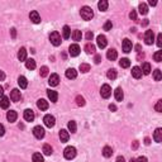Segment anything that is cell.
Masks as SVG:
<instances>
[{"label":"cell","mask_w":162,"mask_h":162,"mask_svg":"<svg viewBox=\"0 0 162 162\" xmlns=\"http://www.w3.org/2000/svg\"><path fill=\"white\" fill-rule=\"evenodd\" d=\"M80 15L84 20H91L94 17V11L90 7H82L80 10Z\"/></svg>","instance_id":"1"},{"label":"cell","mask_w":162,"mask_h":162,"mask_svg":"<svg viewBox=\"0 0 162 162\" xmlns=\"http://www.w3.org/2000/svg\"><path fill=\"white\" fill-rule=\"evenodd\" d=\"M63 156H65V158H66V160H72V158H75V156H76V148H75V147H72V146L66 147V148H65V151H63Z\"/></svg>","instance_id":"2"},{"label":"cell","mask_w":162,"mask_h":162,"mask_svg":"<svg viewBox=\"0 0 162 162\" xmlns=\"http://www.w3.org/2000/svg\"><path fill=\"white\" fill-rule=\"evenodd\" d=\"M49 41H51V43L53 46H60L61 45V36L58 32H52L51 34H49Z\"/></svg>","instance_id":"3"},{"label":"cell","mask_w":162,"mask_h":162,"mask_svg":"<svg viewBox=\"0 0 162 162\" xmlns=\"http://www.w3.org/2000/svg\"><path fill=\"white\" fill-rule=\"evenodd\" d=\"M153 41H155V33H153V31H146V33H144V42H146V45H148V46L153 45Z\"/></svg>","instance_id":"4"},{"label":"cell","mask_w":162,"mask_h":162,"mask_svg":"<svg viewBox=\"0 0 162 162\" xmlns=\"http://www.w3.org/2000/svg\"><path fill=\"white\" fill-rule=\"evenodd\" d=\"M43 122H45V125L48 127V128H52V127H55V124H56L55 117L51 115V114H47V115L43 118Z\"/></svg>","instance_id":"5"},{"label":"cell","mask_w":162,"mask_h":162,"mask_svg":"<svg viewBox=\"0 0 162 162\" xmlns=\"http://www.w3.org/2000/svg\"><path fill=\"white\" fill-rule=\"evenodd\" d=\"M100 94H101V96L104 99H108L109 96L111 95V87L109 86L108 84H104L101 86V90H100Z\"/></svg>","instance_id":"6"},{"label":"cell","mask_w":162,"mask_h":162,"mask_svg":"<svg viewBox=\"0 0 162 162\" xmlns=\"http://www.w3.org/2000/svg\"><path fill=\"white\" fill-rule=\"evenodd\" d=\"M122 47H123V52L129 53V52L132 51V48H133L132 41H129L128 38H124V39H123V42H122Z\"/></svg>","instance_id":"7"},{"label":"cell","mask_w":162,"mask_h":162,"mask_svg":"<svg viewBox=\"0 0 162 162\" xmlns=\"http://www.w3.org/2000/svg\"><path fill=\"white\" fill-rule=\"evenodd\" d=\"M33 134L34 137L38 138V139H42L43 137H45V129H43V127L41 125H37L33 128Z\"/></svg>","instance_id":"8"},{"label":"cell","mask_w":162,"mask_h":162,"mask_svg":"<svg viewBox=\"0 0 162 162\" xmlns=\"http://www.w3.org/2000/svg\"><path fill=\"white\" fill-rule=\"evenodd\" d=\"M69 53L71 57H76V56H79L80 55V46L79 45H71L69 47Z\"/></svg>","instance_id":"9"},{"label":"cell","mask_w":162,"mask_h":162,"mask_svg":"<svg viewBox=\"0 0 162 162\" xmlns=\"http://www.w3.org/2000/svg\"><path fill=\"white\" fill-rule=\"evenodd\" d=\"M96 42H98V47H99V48H105V47H107V45H108L107 37L103 36V34L98 36V38H96Z\"/></svg>","instance_id":"10"},{"label":"cell","mask_w":162,"mask_h":162,"mask_svg":"<svg viewBox=\"0 0 162 162\" xmlns=\"http://www.w3.org/2000/svg\"><path fill=\"white\" fill-rule=\"evenodd\" d=\"M23 117H24V119L27 120V122H33L34 120V111L32 110V109H25Z\"/></svg>","instance_id":"11"},{"label":"cell","mask_w":162,"mask_h":162,"mask_svg":"<svg viewBox=\"0 0 162 162\" xmlns=\"http://www.w3.org/2000/svg\"><path fill=\"white\" fill-rule=\"evenodd\" d=\"M48 84L51 85V86H57V85L60 84V76H58L57 73H52V75L49 76Z\"/></svg>","instance_id":"12"},{"label":"cell","mask_w":162,"mask_h":162,"mask_svg":"<svg viewBox=\"0 0 162 162\" xmlns=\"http://www.w3.org/2000/svg\"><path fill=\"white\" fill-rule=\"evenodd\" d=\"M10 99H11V101H14V103L19 101L20 100V91L18 89H13L10 93Z\"/></svg>","instance_id":"13"},{"label":"cell","mask_w":162,"mask_h":162,"mask_svg":"<svg viewBox=\"0 0 162 162\" xmlns=\"http://www.w3.org/2000/svg\"><path fill=\"white\" fill-rule=\"evenodd\" d=\"M29 18H31V20L34 23V24L41 23V17H39V14H38V11H36V10L31 11V14H29Z\"/></svg>","instance_id":"14"},{"label":"cell","mask_w":162,"mask_h":162,"mask_svg":"<svg viewBox=\"0 0 162 162\" xmlns=\"http://www.w3.org/2000/svg\"><path fill=\"white\" fill-rule=\"evenodd\" d=\"M47 95H48V99L51 100L52 103H56V101H57V99H58V94H57V91L48 89V90H47Z\"/></svg>","instance_id":"15"},{"label":"cell","mask_w":162,"mask_h":162,"mask_svg":"<svg viewBox=\"0 0 162 162\" xmlns=\"http://www.w3.org/2000/svg\"><path fill=\"white\" fill-rule=\"evenodd\" d=\"M37 107H38V109H41V110H47V109H48V101L45 99H39L37 101Z\"/></svg>","instance_id":"16"},{"label":"cell","mask_w":162,"mask_h":162,"mask_svg":"<svg viewBox=\"0 0 162 162\" xmlns=\"http://www.w3.org/2000/svg\"><path fill=\"white\" fill-rule=\"evenodd\" d=\"M9 104H10V99L8 98V96H3V98L0 99V108L8 109L9 108Z\"/></svg>","instance_id":"17"},{"label":"cell","mask_w":162,"mask_h":162,"mask_svg":"<svg viewBox=\"0 0 162 162\" xmlns=\"http://www.w3.org/2000/svg\"><path fill=\"white\" fill-rule=\"evenodd\" d=\"M18 60L19 61H27V49L24 48V47H22V48L19 49L18 52Z\"/></svg>","instance_id":"18"},{"label":"cell","mask_w":162,"mask_h":162,"mask_svg":"<svg viewBox=\"0 0 162 162\" xmlns=\"http://www.w3.org/2000/svg\"><path fill=\"white\" fill-rule=\"evenodd\" d=\"M117 57H118V53H117L115 49L110 48V49H109V51L107 52V58H108L109 61H114V60H117Z\"/></svg>","instance_id":"19"},{"label":"cell","mask_w":162,"mask_h":162,"mask_svg":"<svg viewBox=\"0 0 162 162\" xmlns=\"http://www.w3.org/2000/svg\"><path fill=\"white\" fill-rule=\"evenodd\" d=\"M153 139H155L157 143H161V142H162V129H161V128H157V129L155 131V134H153Z\"/></svg>","instance_id":"20"},{"label":"cell","mask_w":162,"mask_h":162,"mask_svg":"<svg viewBox=\"0 0 162 162\" xmlns=\"http://www.w3.org/2000/svg\"><path fill=\"white\" fill-rule=\"evenodd\" d=\"M132 76H133L134 79H141V77H142V71H141V67L134 66L133 69H132Z\"/></svg>","instance_id":"21"},{"label":"cell","mask_w":162,"mask_h":162,"mask_svg":"<svg viewBox=\"0 0 162 162\" xmlns=\"http://www.w3.org/2000/svg\"><path fill=\"white\" fill-rule=\"evenodd\" d=\"M69 138H70L69 132H67L66 129H61V131H60V139H61V142H67Z\"/></svg>","instance_id":"22"},{"label":"cell","mask_w":162,"mask_h":162,"mask_svg":"<svg viewBox=\"0 0 162 162\" xmlns=\"http://www.w3.org/2000/svg\"><path fill=\"white\" fill-rule=\"evenodd\" d=\"M17 118H18V114H17L15 110H9L7 114V119L9 120V122H15Z\"/></svg>","instance_id":"23"},{"label":"cell","mask_w":162,"mask_h":162,"mask_svg":"<svg viewBox=\"0 0 162 162\" xmlns=\"http://www.w3.org/2000/svg\"><path fill=\"white\" fill-rule=\"evenodd\" d=\"M77 76V71L75 69H67L66 70V77L67 79H76Z\"/></svg>","instance_id":"24"},{"label":"cell","mask_w":162,"mask_h":162,"mask_svg":"<svg viewBox=\"0 0 162 162\" xmlns=\"http://www.w3.org/2000/svg\"><path fill=\"white\" fill-rule=\"evenodd\" d=\"M114 95H115V99L118 101H122L123 98H124V94H123V90L120 87H117L115 91H114Z\"/></svg>","instance_id":"25"},{"label":"cell","mask_w":162,"mask_h":162,"mask_svg":"<svg viewBox=\"0 0 162 162\" xmlns=\"http://www.w3.org/2000/svg\"><path fill=\"white\" fill-rule=\"evenodd\" d=\"M141 71H142L143 75H149V72H151V65H149L148 62H143Z\"/></svg>","instance_id":"26"},{"label":"cell","mask_w":162,"mask_h":162,"mask_svg":"<svg viewBox=\"0 0 162 162\" xmlns=\"http://www.w3.org/2000/svg\"><path fill=\"white\" fill-rule=\"evenodd\" d=\"M25 67H27L28 70H34L36 69V61H34L33 58H27V61H25Z\"/></svg>","instance_id":"27"},{"label":"cell","mask_w":162,"mask_h":162,"mask_svg":"<svg viewBox=\"0 0 162 162\" xmlns=\"http://www.w3.org/2000/svg\"><path fill=\"white\" fill-rule=\"evenodd\" d=\"M18 85L20 86V89H25V87L28 86L27 79H25L24 76H19V79H18Z\"/></svg>","instance_id":"28"},{"label":"cell","mask_w":162,"mask_h":162,"mask_svg":"<svg viewBox=\"0 0 162 162\" xmlns=\"http://www.w3.org/2000/svg\"><path fill=\"white\" fill-rule=\"evenodd\" d=\"M111 155H113V149H111V147L105 146L104 148H103V156L109 158V157H111Z\"/></svg>","instance_id":"29"},{"label":"cell","mask_w":162,"mask_h":162,"mask_svg":"<svg viewBox=\"0 0 162 162\" xmlns=\"http://www.w3.org/2000/svg\"><path fill=\"white\" fill-rule=\"evenodd\" d=\"M62 36H63L65 39H69L70 36H71V29H70L69 25H65L62 28Z\"/></svg>","instance_id":"30"},{"label":"cell","mask_w":162,"mask_h":162,"mask_svg":"<svg viewBox=\"0 0 162 162\" xmlns=\"http://www.w3.org/2000/svg\"><path fill=\"white\" fill-rule=\"evenodd\" d=\"M85 52H86L87 55L95 53V46H94L93 43H87V45L85 46Z\"/></svg>","instance_id":"31"},{"label":"cell","mask_w":162,"mask_h":162,"mask_svg":"<svg viewBox=\"0 0 162 162\" xmlns=\"http://www.w3.org/2000/svg\"><path fill=\"white\" fill-rule=\"evenodd\" d=\"M107 76H108L109 80H115V79H117V70H115V69H110V70H108Z\"/></svg>","instance_id":"32"},{"label":"cell","mask_w":162,"mask_h":162,"mask_svg":"<svg viewBox=\"0 0 162 162\" xmlns=\"http://www.w3.org/2000/svg\"><path fill=\"white\" fill-rule=\"evenodd\" d=\"M98 8L100 11H105L108 9V1L107 0H101V1L98 3Z\"/></svg>","instance_id":"33"},{"label":"cell","mask_w":162,"mask_h":162,"mask_svg":"<svg viewBox=\"0 0 162 162\" xmlns=\"http://www.w3.org/2000/svg\"><path fill=\"white\" fill-rule=\"evenodd\" d=\"M138 9H139V13L142 14V15H146V14L148 13V7H147V4H144V3H141Z\"/></svg>","instance_id":"34"},{"label":"cell","mask_w":162,"mask_h":162,"mask_svg":"<svg viewBox=\"0 0 162 162\" xmlns=\"http://www.w3.org/2000/svg\"><path fill=\"white\" fill-rule=\"evenodd\" d=\"M119 65H120V67H123V69H127V67L131 66V61H129L128 58H122V60L119 61Z\"/></svg>","instance_id":"35"},{"label":"cell","mask_w":162,"mask_h":162,"mask_svg":"<svg viewBox=\"0 0 162 162\" xmlns=\"http://www.w3.org/2000/svg\"><path fill=\"white\" fill-rule=\"evenodd\" d=\"M52 152H53V149H52V147L49 146V144H45V146H43V153H45L46 156H51Z\"/></svg>","instance_id":"36"},{"label":"cell","mask_w":162,"mask_h":162,"mask_svg":"<svg viewBox=\"0 0 162 162\" xmlns=\"http://www.w3.org/2000/svg\"><path fill=\"white\" fill-rule=\"evenodd\" d=\"M67 127H69V131L71 132V133H75L76 129H77L76 122H73V120H71V122H69V124H67Z\"/></svg>","instance_id":"37"},{"label":"cell","mask_w":162,"mask_h":162,"mask_svg":"<svg viewBox=\"0 0 162 162\" xmlns=\"http://www.w3.org/2000/svg\"><path fill=\"white\" fill-rule=\"evenodd\" d=\"M72 38H73V41H81V38H82L81 31H73L72 32Z\"/></svg>","instance_id":"38"},{"label":"cell","mask_w":162,"mask_h":162,"mask_svg":"<svg viewBox=\"0 0 162 162\" xmlns=\"http://www.w3.org/2000/svg\"><path fill=\"white\" fill-rule=\"evenodd\" d=\"M48 67L47 66H42L41 67V70H39V75H41V77H46V76H48Z\"/></svg>","instance_id":"39"},{"label":"cell","mask_w":162,"mask_h":162,"mask_svg":"<svg viewBox=\"0 0 162 162\" xmlns=\"http://www.w3.org/2000/svg\"><path fill=\"white\" fill-rule=\"evenodd\" d=\"M153 79H155L156 81H160L161 79H162V73H161V70L160 69L155 70V72H153Z\"/></svg>","instance_id":"40"},{"label":"cell","mask_w":162,"mask_h":162,"mask_svg":"<svg viewBox=\"0 0 162 162\" xmlns=\"http://www.w3.org/2000/svg\"><path fill=\"white\" fill-rule=\"evenodd\" d=\"M32 158H33V162H45V160H43V156L41 155V153H34Z\"/></svg>","instance_id":"41"},{"label":"cell","mask_w":162,"mask_h":162,"mask_svg":"<svg viewBox=\"0 0 162 162\" xmlns=\"http://www.w3.org/2000/svg\"><path fill=\"white\" fill-rule=\"evenodd\" d=\"M76 104H77L79 107H84L85 105V99L82 98L81 95H77L76 96Z\"/></svg>","instance_id":"42"},{"label":"cell","mask_w":162,"mask_h":162,"mask_svg":"<svg viewBox=\"0 0 162 162\" xmlns=\"http://www.w3.org/2000/svg\"><path fill=\"white\" fill-rule=\"evenodd\" d=\"M80 71L81 72H89L90 71V65H87V63H81L80 65Z\"/></svg>","instance_id":"43"},{"label":"cell","mask_w":162,"mask_h":162,"mask_svg":"<svg viewBox=\"0 0 162 162\" xmlns=\"http://www.w3.org/2000/svg\"><path fill=\"white\" fill-rule=\"evenodd\" d=\"M153 58H155L156 62H161L162 61V51H157L153 56Z\"/></svg>","instance_id":"44"},{"label":"cell","mask_w":162,"mask_h":162,"mask_svg":"<svg viewBox=\"0 0 162 162\" xmlns=\"http://www.w3.org/2000/svg\"><path fill=\"white\" fill-rule=\"evenodd\" d=\"M111 28H113V23H111V20H108V22H105V24H104V31H110Z\"/></svg>","instance_id":"45"},{"label":"cell","mask_w":162,"mask_h":162,"mask_svg":"<svg viewBox=\"0 0 162 162\" xmlns=\"http://www.w3.org/2000/svg\"><path fill=\"white\" fill-rule=\"evenodd\" d=\"M155 109H156V111L161 113V111H162V100H158L157 104H156V107H155Z\"/></svg>","instance_id":"46"},{"label":"cell","mask_w":162,"mask_h":162,"mask_svg":"<svg viewBox=\"0 0 162 162\" xmlns=\"http://www.w3.org/2000/svg\"><path fill=\"white\" fill-rule=\"evenodd\" d=\"M129 18L132 20H137V13H135V10H132L131 13H129Z\"/></svg>","instance_id":"47"},{"label":"cell","mask_w":162,"mask_h":162,"mask_svg":"<svg viewBox=\"0 0 162 162\" xmlns=\"http://www.w3.org/2000/svg\"><path fill=\"white\" fill-rule=\"evenodd\" d=\"M135 162H148V160H147V157H144V156H141V157H138L137 160H135Z\"/></svg>","instance_id":"48"},{"label":"cell","mask_w":162,"mask_h":162,"mask_svg":"<svg viewBox=\"0 0 162 162\" xmlns=\"http://www.w3.org/2000/svg\"><path fill=\"white\" fill-rule=\"evenodd\" d=\"M157 46H158V47L162 46V34H161V33L157 36Z\"/></svg>","instance_id":"49"},{"label":"cell","mask_w":162,"mask_h":162,"mask_svg":"<svg viewBox=\"0 0 162 162\" xmlns=\"http://www.w3.org/2000/svg\"><path fill=\"white\" fill-rule=\"evenodd\" d=\"M94 61H95V63H96V65L100 63V62H101V56H100V55H96V56H95V58H94Z\"/></svg>","instance_id":"50"},{"label":"cell","mask_w":162,"mask_h":162,"mask_svg":"<svg viewBox=\"0 0 162 162\" xmlns=\"http://www.w3.org/2000/svg\"><path fill=\"white\" fill-rule=\"evenodd\" d=\"M85 37H86V39H87V41H91V39H93V37H94L93 32H87L86 36H85Z\"/></svg>","instance_id":"51"},{"label":"cell","mask_w":162,"mask_h":162,"mask_svg":"<svg viewBox=\"0 0 162 162\" xmlns=\"http://www.w3.org/2000/svg\"><path fill=\"white\" fill-rule=\"evenodd\" d=\"M5 133V128H4V125L3 124H0V137H3Z\"/></svg>","instance_id":"52"},{"label":"cell","mask_w":162,"mask_h":162,"mask_svg":"<svg viewBox=\"0 0 162 162\" xmlns=\"http://www.w3.org/2000/svg\"><path fill=\"white\" fill-rule=\"evenodd\" d=\"M117 162H125V160H124V157H123V156H118V157H117Z\"/></svg>","instance_id":"53"},{"label":"cell","mask_w":162,"mask_h":162,"mask_svg":"<svg viewBox=\"0 0 162 162\" xmlns=\"http://www.w3.org/2000/svg\"><path fill=\"white\" fill-rule=\"evenodd\" d=\"M10 32H11V37H13V38H15V36H17L15 28H11V29H10Z\"/></svg>","instance_id":"54"},{"label":"cell","mask_w":162,"mask_h":162,"mask_svg":"<svg viewBox=\"0 0 162 162\" xmlns=\"http://www.w3.org/2000/svg\"><path fill=\"white\" fill-rule=\"evenodd\" d=\"M4 80H5V73L0 71V81H4Z\"/></svg>","instance_id":"55"},{"label":"cell","mask_w":162,"mask_h":162,"mask_svg":"<svg viewBox=\"0 0 162 162\" xmlns=\"http://www.w3.org/2000/svg\"><path fill=\"white\" fill-rule=\"evenodd\" d=\"M138 144H139V143H138V141H134V142H133V146H132V148H133V149H137V148H138Z\"/></svg>","instance_id":"56"},{"label":"cell","mask_w":162,"mask_h":162,"mask_svg":"<svg viewBox=\"0 0 162 162\" xmlns=\"http://www.w3.org/2000/svg\"><path fill=\"white\" fill-rule=\"evenodd\" d=\"M109 109H110L111 111H115V110H117V107H115L114 104H110V105H109Z\"/></svg>","instance_id":"57"},{"label":"cell","mask_w":162,"mask_h":162,"mask_svg":"<svg viewBox=\"0 0 162 162\" xmlns=\"http://www.w3.org/2000/svg\"><path fill=\"white\" fill-rule=\"evenodd\" d=\"M156 4H157V1H156V0H149V5H152V7H155Z\"/></svg>","instance_id":"58"},{"label":"cell","mask_w":162,"mask_h":162,"mask_svg":"<svg viewBox=\"0 0 162 162\" xmlns=\"http://www.w3.org/2000/svg\"><path fill=\"white\" fill-rule=\"evenodd\" d=\"M149 143H151V139H149V138H146V139H144V144L149 146Z\"/></svg>","instance_id":"59"},{"label":"cell","mask_w":162,"mask_h":162,"mask_svg":"<svg viewBox=\"0 0 162 162\" xmlns=\"http://www.w3.org/2000/svg\"><path fill=\"white\" fill-rule=\"evenodd\" d=\"M3 94H4V89H3V86H0V99L3 98Z\"/></svg>","instance_id":"60"},{"label":"cell","mask_w":162,"mask_h":162,"mask_svg":"<svg viewBox=\"0 0 162 162\" xmlns=\"http://www.w3.org/2000/svg\"><path fill=\"white\" fill-rule=\"evenodd\" d=\"M147 24H148V19H144L143 22H142V25H143V27H146Z\"/></svg>","instance_id":"61"},{"label":"cell","mask_w":162,"mask_h":162,"mask_svg":"<svg viewBox=\"0 0 162 162\" xmlns=\"http://www.w3.org/2000/svg\"><path fill=\"white\" fill-rule=\"evenodd\" d=\"M138 60H141V58H144V53H141V52H139V55H138Z\"/></svg>","instance_id":"62"},{"label":"cell","mask_w":162,"mask_h":162,"mask_svg":"<svg viewBox=\"0 0 162 162\" xmlns=\"http://www.w3.org/2000/svg\"><path fill=\"white\" fill-rule=\"evenodd\" d=\"M135 49H137V52H141V46L137 45V46H135Z\"/></svg>","instance_id":"63"},{"label":"cell","mask_w":162,"mask_h":162,"mask_svg":"<svg viewBox=\"0 0 162 162\" xmlns=\"http://www.w3.org/2000/svg\"><path fill=\"white\" fill-rule=\"evenodd\" d=\"M129 162H135V160H134V158H131V161H129Z\"/></svg>","instance_id":"64"}]
</instances>
